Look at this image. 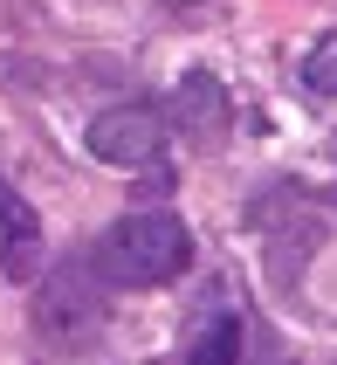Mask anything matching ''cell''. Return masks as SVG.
I'll return each instance as SVG.
<instances>
[{
	"mask_svg": "<svg viewBox=\"0 0 337 365\" xmlns=\"http://www.w3.org/2000/svg\"><path fill=\"white\" fill-rule=\"evenodd\" d=\"M186 262H193V235H186V221H179V214H159V207L124 214V221L97 242L103 283H124V289L172 283V276H186Z\"/></svg>",
	"mask_w": 337,
	"mask_h": 365,
	"instance_id": "1",
	"label": "cell"
},
{
	"mask_svg": "<svg viewBox=\"0 0 337 365\" xmlns=\"http://www.w3.org/2000/svg\"><path fill=\"white\" fill-rule=\"evenodd\" d=\"M165 152V118L152 103H110L90 118V159L103 165H152Z\"/></svg>",
	"mask_w": 337,
	"mask_h": 365,
	"instance_id": "2",
	"label": "cell"
},
{
	"mask_svg": "<svg viewBox=\"0 0 337 365\" xmlns=\"http://www.w3.org/2000/svg\"><path fill=\"white\" fill-rule=\"evenodd\" d=\"M35 269H41V214L28 207V193L7 186V173H0V276H7V283H28Z\"/></svg>",
	"mask_w": 337,
	"mask_h": 365,
	"instance_id": "3",
	"label": "cell"
},
{
	"mask_svg": "<svg viewBox=\"0 0 337 365\" xmlns=\"http://www.w3.org/2000/svg\"><path fill=\"white\" fill-rule=\"evenodd\" d=\"M179 110L193 118L199 138H214L220 124H227V97L214 90V76H186V90H179Z\"/></svg>",
	"mask_w": 337,
	"mask_h": 365,
	"instance_id": "4",
	"label": "cell"
},
{
	"mask_svg": "<svg viewBox=\"0 0 337 365\" xmlns=\"http://www.w3.org/2000/svg\"><path fill=\"white\" fill-rule=\"evenodd\" d=\"M186 365H241V324H234V317H214V324L193 338Z\"/></svg>",
	"mask_w": 337,
	"mask_h": 365,
	"instance_id": "5",
	"label": "cell"
},
{
	"mask_svg": "<svg viewBox=\"0 0 337 365\" xmlns=\"http://www.w3.org/2000/svg\"><path fill=\"white\" fill-rule=\"evenodd\" d=\"M303 90H310V97H323V103L337 97V28L310 48V62H303Z\"/></svg>",
	"mask_w": 337,
	"mask_h": 365,
	"instance_id": "6",
	"label": "cell"
}]
</instances>
